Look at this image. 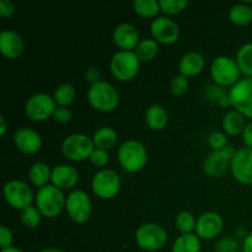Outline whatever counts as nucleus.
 I'll return each instance as SVG.
<instances>
[{"label": "nucleus", "mask_w": 252, "mask_h": 252, "mask_svg": "<svg viewBox=\"0 0 252 252\" xmlns=\"http://www.w3.org/2000/svg\"><path fill=\"white\" fill-rule=\"evenodd\" d=\"M187 89H189V79H187V76L179 74V75L172 78L171 83H170V90L175 96L184 95Z\"/></svg>", "instance_id": "obj_35"}, {"label": "nucleus", "mask_w": 252, "mask_h": 252, "mask_svg": "<svg viewBox=\"0 0 252 252\" xmlns=\"http://www.w3.org/2000/svg\"><path fill=\"white\" fill-rule=\"evenodd\" d=\"M138 246L147 251H158L167 243V233L157 223H145L138 228L135 233Z\"/></svg>", "instance_id": "obj_7"}, {"label": "nucleus", "mask_w": 252, "mask_h": 252, "mask_svg": "<svg viewBox=\"0 0 252 252\" xmlns=\"http://www.w3.org/2000/svg\"><path fill=\"white\" fill-rule=\"evenodd\" d=\"M112 75L120 81H129L140 69V62L133 51H118L110 62Z\"/></svg>", "instance_id": "obj_5"}, {"label": "nucleus", "mask_w": 252, "mask_h": 252, "mask_svg": "<svg viewBox=\"0 0 252 252\" xmlns=\"http://www.w3.org/2000/svg\"><path fill=\"white\" fill-rule=\"evenodd\" d=\"M121 177L115 170L102 169L98 170L93 177L91 187L98 198L111 199L117 196L121 189Z\"/></svg>", "instance_id": "obj_8"}, {"label": "nucleus", "mask_w": 252, "mask_h": 252, "mask_svg": "<svg viewBox=\"0 0 252 252\" xmlns=\"http://www.w3.org/2000/svg\"><path fill=\"white\" fill-rule=\"evenodd\" d=\"M0 252H24V251H21L20 249H17V248H14V246H10V248H7V249H2Z\"/></svg>", "instance_id": "obj_49"}, {"label": "nucleus", "mask_w": 252, "mask_h": 252, "mask_svg": "<svg viewBox=\"0 0 252 252\" xmlns=\"http://www.w3.org/2000/svg\"><path fill=\"white\" fill-rule=\"evenodd\" d=\"M229 19L238 26H245L252 21V6L246 4H236L229 11Z\"/></svg>", "instance_id": "obj_29"}, {"label": "nucleus", "mask_w": 252, "mask_h": 252, "mask_svg": "<svg viewBox=\"0 0 252 252\" xmlns=\"http://www.w3.org/2000/svg\"><path fill=\"white\" fill-rule=\"evenodd\" d=\"M53 118L57 121L58 123H62V125H65V123H69L73 118V113L71 111L69 110L68 107H58L56 108V112H54Z\"/></svg>", "instance_id": "obj_39"}, {"label": "nucleus", "mask_w": 252, "mask_h": 252, "mask_svg": "<svg viewBox=\"0 0 252 252\" xmlns=\"http://www.w3.org/2000/svg\"><path fill=\"white\" fill-rule=\"evenodd\" d=\"M234 179L243 185H252V149L244 147L236 150L230 162Z\"/></svg>", "instance_id": "obj_14"}, {"label": "nucleus", "mask_w": 252, "mask_h": 252, "mask_svg": "<svg viewBox=\"0 0 252 252\" xmlns=\"http://www.w3.org/2000/svg\"><path fill=\"white\" fill-rule=\"evenodd\" d=\"M34 201L42 216L46 218H56L65 208L66 197L62 189H57L53 185H47L38 189Z\"/></svg>", "instance_id": "obj_2"}, {"label": "nucleus", "mask_w": 252, "mask_h": 252, "mask_svg": "<svg viewBox=\"0 0 252 252\" xmlns=\"http://www.w3.org/2000/svg\"><path fill=\"white\" fill-rule=\"evenodd\" d=\"M139 59L140 63L154 61L155 57L159 53V43L154 38H143L140 39L138 46L133 51Z\"/></svg>", "instance_id": "obj_24"}, {"label": "nucleus", "mask_w": 252, "mask_h": 252, "mask_svg": "<svg viewBox=\"0 0 252 252\" xmlns=\"http://www.w3.org/2000/svg\"><path fill=\"white\" fill-rule=\"evenodd\" d=\"M79 181V172L70 165H57L52 169L51 182L59 189H70L76 186Z\"/></svg>", "instance_id": "obj_20"}, {"label": "nucleus", "mask_w": 252, "mask_h": 252, "mask_svg": "<svg viewBox=\"0 0 252 252\" xmlns=\"http://www.w3.org/2000/svg\"><path fill=\"white\" fill-rule=\"evenodd\" d=\"M75 89L70 84H62L54 91V101H56L57 106L61 107H68L69 105L73 103L75 100Z\"/></svg>", "instance_id": "obj_30"}, {"label": "nucleus", "mask_w": 252, "mask_h": 252, "mask_svg": "<svg viewBox=\"0 0 252 252\" xmlns=\"http://www.w3.org/2000/svg\"><path fill=\"white\" fill-rule=\"evenodd\" d=\"M5 132H6V121H5V117H0V135H4Z\"/></svg>", "instance_id": "obj_47"}, {"label": "nucleus", "mask_w": 252, "mask_h": 252, "mask_svg": "<svg viewBox=\"0 0 252 252\" xmlns=\"http://www.w3.org/2000/svg\"><path fill=\"white\" fill-rule=\"evenodd\" d=\"M150 32L158 43L172 44L180 37L179 25L166 16H158L150 24Z\"/></svg>", "instance_id": "obj_15"}, {"label": "nucleus", "mask_w": 252, "mask_h": 252, "mask_svg": "<svg viewBox=\"0 0 252 252\" xmlns=\"http://www.w3.org/2000/svg\"><path fill=\"white\" fill-rule=\"evenodd\" d=\"M208 143L211 148H213L214 150H221L228 145V138H226L224 133L214 132L209 135Z\"/></svg>", "instance_id": "obj_37"}, {"label": "nucleus", "mask_w": 252, "mask_h": 252, "mask_svg": "<svg viewBox=\"0 0 252 252\" xmlns=\"http://www.w3.org/2000/svg\"><path fill=\"white\" fill-rule=\"evenodd\" d=\"M133 9L135 14L142 17H157L158 12L160 10L159 1L157 0H134L133 2Z\"/></svg>", "instance_id": "obj_31"}, {"label": "nucleus", "mask_w": 252, "mask_h": 252, "mask_svg": "<svg viewBox=\"0 0 252 252\" xmlns=\"http://www.w3.org/2000/svg\"><path fill=\"white\" fill-rule=\"evenodd\" d=\"M243 252H252V233L249 234L244 240Z\"/></svg>", "instance_id": "obj_45"}, {"label": "nucleus", "mask_w": 252, "mask_h": 252, "mask_svg": "<svg viewBox=\"0 0 252 252\" xmlns=\"http://www.w3.org/2000/svg\"><path fill=\"white\" fill-rule=\"evenodd\" d=\"M95 149L93 138L84 133H73L62 143V153L70 161H84L90 159L91 153Z\"/></svg>", "instance_id": "obj_4"}, {"label": "nucleus", "mask_w": 252, "mask_h": 252, "mask_svg": "<svg viewBox=\"0 0 252 252\" xmlns=\"http://www.w3.org/2000/svg\"><path fill=\"white\" fill-rule=\"evenodd\" d=\"M231 106L252 120V78L240 79L228 93Z\"/></svg>", "instance_id": "obj_12"}, {"label": "nucleus", "mask_w": 252, "mask_h": 252, "mask_svg": "<svg viewBox=\"0 0 252 252\" xmlns=\"http://www.w3.org/2000/svg\"><path fill=\"white\" fill-rule=\"evenodd\" d=\"M93 142L97 149L108 150L117 143V132L112 127H101L94 133Z\"/></svg>", "instance_id": "obj_25"}, {"label": "nucleus", "mask_w": 252, "mask_h": 252, "mask_svg": "<svg viewBox=\"0 0 252 252\" xmlns=\"http://www.w3.org/2000/svg\"><path fill=\"white\" fill-rule=\"evenodd\" d=\"M12 240H14V236H12V231L7 228L6 225H2L0 228V248L7 249L11 246Z\"/></svg>", "instance_id": "obj_40"}, {"label": "nucleus", "mask_w": 252, "mask_h": 252, "mask_svg": "<svg viewBox=\"0 0 252 252\" xmlns=\"http://www.w3.org/2000/svg\"><path fill=\"white\" fill-rule=\"evenodd\" d=\"M206 95L209 100L212 101H217L218 102L223 96L226 95L225 90L223 89V86H219V85H209L208 89L206 91Z\"/></svg>", "instance_id": "obj_41"}, {"label": "nucleus", "mask_w": 252, "mask_h": 252, "mask_svg": "<svg viewBox=\"0 0 252 252\" xmlns=\"http://www.w3.org/2000/svg\"><path fill=\"white\" fill-rule=\"evenodd\" d=\"M118 162L128 172H138L148 161V152L144 145L134 139L126 140L118 148Z\"/></svg>", "instance_id": "obj_3"}, {"label": "nucleus", "mask_w": 252, "mask_h": 252, "mask_svg": "<svg viewBox=\"0 0 252 252\" xmlns=\"http://www.w3.org/2000/svg\"><path fill=\"white\" fill-rule=\"evenodd\" d=\"M29 176L32 184L36 187H38V189H41V187L48 185V181L51 180L52 176V170L49 169V166L46 162L37 161L32 164V166L30 167Z\"/></svg>", "instance_id": "obj_26"}, {"label": "nucleus", "mask_w": 252, "mask_h": 252, "mask_svg": "<svg viewBox=\"0 0 252 252\" xmlns=\"http://www.w3.org/2000/svg\"><path fill=\"white\" fill-rule=\"evenodd\" d=\"M235 61L241 73L245 74L248 78H252V42L239 48Z\"/></svg>", "instance_id": "obj_28"}, {"label": "nucleus", "mask_w": 252, "mask_h": 252, "mask_svg": "<svg viewBox=\"0 0 252 252\" xmlns=\"http://www.w3.org/2000/svg\"><path fill=\"white\" fill-rule=\"evenodd\" d=\"M90 161L91 164L95 165V166L103 167L108 164V161H110V155H108L107 150H102V149H97V148H95L94 152L91 153L90 155Z\"/></svg>", "instance_id": "obj_36"}, {"label": "nucleus", "mask_w": 252, "mask_h": 252, "mask_svg": "<svg viewBox=\"0 0 252 252\" xmlns=\"http://www.w3.org/2000/svg\"><path fill=\"white\" fill-rule=\"evenodd\" d=\"M221 126H223V129L226 134L238 135L240 134V133L243 134L244 129H245L246 127L245 116L241 115V113L236 110L229 111V112H226L225 116H224Z\"/></svg>", "instance_id": "obj_23"}, {"label": "nucleus", "mask_w": 252, "mask_h": 252, "mask_svg": "<svg viewBox=\"0 0 252 252\" xmlns=\"http://www.w3.org/2000/svg\"><path fill=\"white\" fill-rule=\"evenodd\" d=\"M172 252H201V239L196 234H182L175 240Z\"/></svg>", "instance_id": "obj_27"}, {"label": "nucleus", "mask_w": 252, "mask_h": 252, "mask_svg": "<svg viewBox=\"0 0 252 252\" xmlns=\"http://www.w3.org/2000/svg\"><path fill=\"white\" fill-rule=\"evenodd\" d=\"M4 198L12 208L24 211L33 202V192L29 185L20 180H9L4 185Z\"/></svg>", "instance_id": "obj_10"}, {"label": "nucleus", "mask_w": 252, "mask_h": 252, "mask_svg": "<svg viewBox=\"0 0 252 252\" xmlns=\"http://www.w3.org/2000/svg\"><path fill=\"white\" fill-rule=\"evenodd\" d=\"M145 121L153 130H161L167 126L169 113L161 105H153L145 112Z\"/></svg>", "instance_id": "obj_22"}, {"label": "nucleus", "mask_w": 252, "mask_h": 252, "mask_svg": "<svg viewBox=\"0 0 252 252\" xmlns=\"http://www.w3.org/2000/svg\"><path fill=\"white\" fill-rule=\"evenodd\" d=\"M88 101L91 107L98 112H112L120 103L117 89L108 81L100 80L93 84L88 91Z\"/></svg>", "instance_id": "obj_1"}, {"label": "nucleus", "mask_w": 252, "mask_h": 252, "mask_svg": "<svg viewBox=\"0 0 252 252\" xmlns=\"http://www.w3.org/2000/svg\"><path fill=\"white\" fill-rule=\"evenodd\" d=\"M160 10L167 15H177L189 6V0H160Z\"/></svg>", "instance_id": "obj_34"}, {"label": "nucleus", "mask_w": 252, "mask_h": 252, "mask_svg": "<svg viewBox=\"0 0 252 252\" xmlns=\"http://www.w3.org/2000/svg\"><path fill=\"white\" fill-rule=\"evenodd\" d=\"M25 43L22 37L12 30H4L0 32V52L6 58H19L24 53Z\"/></svg>", "instance_id": "obj_19"}, {"label": "nucleus", "mask_w": 252, "mask_h": 252, "mask_svg": "<svg viewBox=\"0 0 252 252\" xmlns=\"http://www.w3.org/2000/svg\"><path fill=\"white\" fill-rule=\"evenodd\" d=\"M206 65V59L198 52H189L185 54L179 63L180 73L185 76H194L201 73Z\"/></svg>", "instance_id": "obj_21"}, {"label": "nucleus", "mask_w": 252, "mask_h": 252, "mask_svg": "<svg viewBox=\"0 0 252 252\" xmlns=\"http://www.w3.org/2000/svg\"><path fill=\"white\" fill-rule=\"evenodd\" d=\"M243 142L248 148L252 149V121L246 123V127L243 132Z\"/></svg>", "instance_id": "obj_43"}, {"label": "nucleus", "mask_w": 252, "mask_h": 252, "mask_svg": "<svg viewBox=\"0 0 252 252\" xmlns=\"http://www.w3.org/2000/svg\"><path fill=\"white\" fill-rule=\"evenodd\" d=\"M238 248L239 245L235 240H233L231 238H224L217 244L216 250L217 252H236Z\"/></svg>", "instance_id": "obj_38"}, {"label": "nucleus", "mask_w": 252, "mask_h": 252, "mask_svg": "<svg viewBox=\"0 0 252 252\" xmlns=\"http://www.w3.org/2000/svg\"><path fill=\"white\" fill-rule=\"evenodd\" d=\"M42 214L41 212L38 211L37 207L30 206L27 208H25L24 211H21V216H20V219H21L22 224H24L26 228L34 229L39 225L41 223Z\"/></svg>", "instance_id": "obj_32"}, {"label": "nucleus", "mask_w": 252, "mask_h": 252, "mask_svg": "<svg viewBox=\"0 0 252 252\" xmlns=\"http://www.w3.org/2000/svg\"><path fill=\"white\" fill-rule=\"evenodd\" d=\"M15 5L10 0H0V16L9 17L14 15Z\"/></svg>", "instance_id": "obj_42"}, {"label": "nucleus", "mask_w": 252, "mask_h": 252, "mask_svg": "<svg viewBox=\"0 0 252 252\" xmlns=\"http://www.w3.org/2000/svg\"><path fill=\"white\" fill-rule=\"evenodd\" d=\"M240 73L236 61L230 57H217L211 64L212 79L219 86H234L240 80Z\"/></svg>", "instance_id": "obj_6"}, {"label": "nucleus", "mask_w": 252, "mask_h": 252, "mask_svg": "<svg viewBox=\"0 0 252 252\" xmlns=\"http://www.w3.org/2000/svg\"><path fill=\"white\" fill-rule=\"evenodd\" d=\"M196 235L199 239L212 240L223 230V219L216 212H206L201 214L196 223Z\"/></svg>", "instance_id": "obj_16"}, {"label": "nucleus", "mask_w": 252, "mask_h": 252, "mask_svg": "<svg viewBox=\"0 0 252 252\" xmlns=\"http://www.w3.org/2000/svg\"><path fill=\"white\" fill-rule=\"evenodd\" d=\"M218 103L221 106V107H226V106H231V100L230 97H229V95H225L218 101Z\"/></svg>", "instance_id": "obj_46"}, {"label": "nucleus", "mask_w": 252, "mask_h": 252, "mask_svg": "<svg viewBox=\"0 0 252 252\" xmlns=\"http://www.w3.org/2000/svg\"><path fill=\"white\" fill-rule=\"evenodd\" d=\"M65 209L71 220L78 224L86 223L93 212L90 197L86 192L75 189L66 196Z\"/></svg>", "instance_id": "obj_11"}, {"label": "nucleus", "mask_w": 252, "mask_h": 252, "mask_svg": "<svg viewBox=\"0 0 252 252\" xmlns=\"http://www.w3.org/2000/svg\"><path fill=\"white\" fill-rule=\"evenodd\" d=\"M86 79H88V81H90L91 85L97 83V81H100V71L96 68L88 69V71H86Z\"/></svg>", "instance_id": "obj_44"}, {"label": "nucleus", "mask_w": 252, "mask_h": 252, "mask_svg": "<svg viewBox=\"0 0 252 252\" xmlns=\"http://www.w3.org/2000/svg\"><path fill=\"white\" fill-rule=\"evenodd\" d=\"M39 252H64V251L59 248H47V249H43V250H41Z\"/></svg>", "instance_id": "obj_48"}, {"label": "nucleus", "mask_w": 252, "mask_h": 252, "mask_svg": "<svg viewBox=\"0 0 252 252\" xmlns=\"http://www.w3.org/2000/svg\"><path fill=\"white\" fill-rule=\"evenodd\" d=\"M139 41V32L134 25L122 22L113 30V42L121 51H134Z\"/></svg>", "instance_id": "obj_17"}, {"label": "nucleus", "mask_w": 252, "mask_h": 252, "mask_svg": "<svg viewBox=\"0 0 252 252\" xmlns=\"http://www.w3.org/2000/svg\"><path fill=\"white\" fill-rule=\"evenodd\" d=\"M14 143L24 154H34L41 149L42 138L39 133L32 128L22 127L15 132Z\"/></svg>", "instance_id": "obj_18"}, {"label": "nucleus", "mask_w": 252, "mask_h": 252, "mask_svg": "<svg viewBox=\"0 0 252 252\" xmlns=\"http://www.w3.org/2000/svg\"><path fill=\"white\" fill-rule=\"evenodd\" d=\"M196 223L197 220L194 219L193 214L189 213V212H180L176 217V228L181 231L182 234H191L192 230L196 229Z\"/></svg>", "instance_id": "obj_33"}, {"label": "nucleus", "mask_w": 252, "mask_h": 252, "mask_svg": "<svg viewBox=\"0 0 252 252\" xmlns=\"http://www.w3.org/2000/svg\"><path fill=\"white\" fill-rule=\"evenodd\" d=\"M235 153V148L229 144L221 150H213L203 161L202 169H203L204 174L209 177L223 176L226 169L230 166V162Z\"/></svg>", "instance_id": "obj_13"}, {"label": "nucleus", "mask_w": 252, "mask_h": 252, "mask_svg": "<svg viewBox=\"0 0 252 252\" xmlns=\"http://www.w3.org/2000/svg\"><path fill=\"white\" fill-rule=\"evenodd\" d=\"M58 107L52 96L48 94L38 93L32 95L25 105V113L34 122H43L54 115Z\"/></svg>", "instance_id": "obj_9"}]
</instances>
